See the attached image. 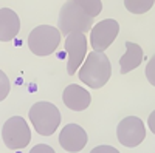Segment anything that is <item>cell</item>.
<instances>
[{
    "instance_id": "obj_10",
    "label": "cell",
    "mask_w": 155,
    "mask_h": 153,
    "mask_svg": "<svg viewBox=\"0 0 155 153\" xmlns=\"http://www.w3.org/2000/svg\"><path fill=\"white\" fill-rule=\"evenodd\" d=\"M62 100L70 110L82 111L90 105L92 96H90V93L85 90V88L76 85V84H70L68 87H65V90H64Z\"/></svg>"
},
{
    "instance_id": "obj_4",
    "label": "cell",
    "mask_w": 155,
    "mask_h": 153,
    "mask_svg": "<svg viewBox=\"0 0 155 153\" xmlns=\"http://www.w3.org/2000/svg\"><path fill=\"white\" fill-rule=\"evenodd\" d=\"M61 43V31L50 25H39L28 36V48L36 56H50Z\"/></svg>"
},
{
    "instance_id": "obj_18",
    "label": "cell",
    "mask_w": 155,
    "mask_h": 153,
    "mask_svg": "<svg viewBox=\"0 0 155 153\" xmlns=\"http://www.w3.org/2000/svg\"><path fill=\"white\" fill-rule=\"evenodd\" d=\"M93 153H98V151H112V153H118V150L113 148V147H107V145H101V147H96L92 150Z\"/></svg>"
},
{
    "instance_id": "obj_6",
    "label": "cell",
    "mask_w": 155,
    "mask_h": 153,
    "mask_svg": "<svg viewBox=\"0 0 155 153\" xmlns=\"http://www.w3.org/2000/svg\"><path fill=\"white\" fill-rule=\"evenodd\" d=\"M65 53H67V73L74 76L87 56V37L84 33L73 31L65 36Z\"/></svg>"
},
{
    "instance_id": "obj_7",
    "label": "cell",
    "mask_w": 155,
    "mask_h": 153,
    "mask_svg": "<svg viewBox=\"0 0 155 153\" xmlns=\"http://www.w3.org/2000/svg\"><path fill=\"white\" fill-rule=\"evenodd\" d=\"M120 33V23L113 19H104L90 28V45L93 51L104 53Z\"/></svg>"
},
{
    "instance_id": "obj_1",
    "label": "cell",
    "mask_w": 155,
    "mask_h": 153,
    "mask_svg": "<svg viewBox=\"0 0 155 153\" xmlns=\"http://www.w3.org/2000/svg\"><path fill=\"white\" fill-rule=\"evenodd\" d=\"M112 76V63L109 57L104 53L99 51H92L87 54V59H84L82 67L79 70V79L90 88L104 87Z\"/></svg>"
},
{
    "instance_id": "obj_11",
    "label": "cell",
    "mask_w": 155,
    "mask_h": 153,
    "mask_svg": "<svg viewBox=\"0 0 155 153\" xmlns=\"http://www.w3.org/2000/svg\"><path fill=\"white\" fill-rule=\"evenodd\" d=\"M20 19L11 8H0V42H9L19 34Z\"/></svg>"
},
{
    "instance_id": "obj_14",
    "label": "cell",
    "mask_w": 155,
    "mask_h": 153,
    "mask_svg": "<svg viewBox=\"0 0 155 153\" xmlns=\"http://www.w3.org/2000/svg\"><path fill=\"white\" fill-rule=\"evenodd\" d=\"M78 6H81L90 17H96L102 11V2L101 0H71Z\"/></svg>"
},
{
    "instance_id": "obj_17",
    "label": "cell",
    "mask_w": 155,
    "mask_h": 153,
    "mask_svg": "<svg viewBox=\"0 0 155 153\" xmlns=\"http://www.w3.org/2000/svg\"><path fill=\"white\" fill-rule=\"evenodd\" d=\"M153 62H155V59L152 57L150 62H149V65H147V68H146V74H147V79H149L150 84H153Z\"/></svg>"
},
{
    "instance_id": "obj_8",
    "label": "cell",
    "mask_w": 155,
    "mask_h": 153,
    "mask_svg": "<svg viewBox=\"0 0 155 153\" xmlns=\"http://www.w3.org/2000/svg\"><path fill=\"white\" fill-rule=\"evenodd\" d=\"M116 136H118L120 144L124 147H137L138 144L143 142L146 136L144 124L137 116H127L124 118L118 127H116Z\"/></svg>"
},
{
    "instance_id": "obj_13",
    "label": "cell",
    "mask_w": 155,
    "mask_h": 153,
    "mask_svg": "<svg viewBox=\"0 0 155 153\" xmlns=\"http://www.w3.org/2000/svg\"><path fill=\"white\" fill-rule=\"evenodd\" d=\"M155 3V0H124V6L132 14H144Z\"/></svg>"
},
{
    "instance_id": "obj_9",
    "label": "cell",
    "mask_w": 155,
    "mask_h": 153,
    "mask_svg": "<svg viewBox=\"0 0 155 153\" xmlns=\"http://www.w3.org/2000/svg\"><path fill=\"white\" fill-rule=\"evenodd\" d=\"M88 141L87 132L78 124H67L59 135V144L67 151H81Z\"/></svg>"
},
{
    "instance_id": "obj_12",
    "label": "cell",
    "mask_w": 155,
    "mask_h": 153,
    "mask_svg": "<svg viewBox=\"0 0 155 153\" xmlns=\"http://www.w3.org/2000/svg\"><path fill=\"white\" fill-rule=\"evenodd\" d=\"M143 57H144V53H143V49H141V46L138 43L126 42V53L120 59L121 74H127L132 70H135L140 63L143 62Z\"/></svg>"
},
{
    "instance_id": "obj_3",
    "label": "cell",
    "mask_w": 155,
    "mask_h": 153,
    "mask_svg": "<svg viewBox=\"0 0 155 153\" xmlns=\"http://www.w3.org/2000/svg\"><path fill=\"white\" fill-rule=\"evenodd\" d=\"M28 114L34 130L42 136H51L61 124V111L51 102H36Z\"/></svg>"
},
{
    "instance_id": "obj_2",
    "label": "cell",
    "mask_w": 155,
    "mask_h": 153,
    "mask_svg": "<svg viewBox=\"0 0 155 153\" xmlns=\"http://www.w3.org/2000/svg\"><path fill=\"white\" fill-rule=\"evenodd\" d=\"M59 31L62 36H67L73 31H79V33H87L90 31L93 25V17H90L87 12L78 6L74 2L68 0L62 5L61 12H59Z\"/></svg>"
},
{
    "instance_id": "obj_15",
    "label": "cell",
    "mask_w": 155,
    "mask_h": 153,
    "mask_svg": "<svg viewBox=\"0 0 155 153\" xmlns=\"http://www.w3.org/2000/svg\"><path fill=\"white\" fill-rule=\"evenodd\" d=\"M9 90H11V84H9L8 76L0 70V102L6 99V96L9 94Z\"/></svg>"
},
{
    "instance_id": "obj_16",
    "label": "cell",
    "mask_w": 155,
    "mask_h": 153,
    "mask_svg": "<svg viewBox=\"0 0 155 153\" xmlns=\"http://www.w3.org/2000/svg\"><path fill=\"white\" fill-rule=\"evenodd\" d=\"M41 151H45V153H54V148L50 147V145H45V144H37L34 148H31V153H41Z\"/></svg>"
},
{
    "instance_id": "obj_5",
    "label": "cell",
    "mask_w": 155,
    "mask_h": 153,
    "mask_svg": "<svg viewBox=\"0 0 155 153\" xmlns=\"http://www.w3.org/2000/svg\"><path fill=\"white\" fill-rule=\"evenodd\" d=\"M3 142L9 150H20L25 148L31 141V132L28 124L20 116L9 118L2 129Z\"/></svg>"
}]
</instances>
